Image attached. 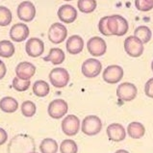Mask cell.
<instances>
[{
  "instance_id": "39",
  "label": "cell",
  "mask_w": 153,
  "mask_h": 153,
  "mask_svg": "<svg viewBox=\"0 0 153 153\" xmlns=\"http://www.w3.org/2000/svg\"><path fill=\"white\" fill-rule=\"evenodd\" d=\"M64 1H71V0H64Z\"/></svg>"
},
{
  "instance_id": "28",
  "label": "cell",
  "mask_w": 153,
  "mask_h": 153,
  "mask_svg": "<svg viewBox=\"0 0 153 153\" xmlns=\"http://www.w3.org/2000/svg\"><path fill=\"white\" fill-rule=\"evenodd\" d=\"M20 110L24 117H32L33 116H35V114L37 112V107L34 102L30 101V100H26V101L22 102V104H21Z\"/></svg>"
},
{
  "instance_id": "10",
  "label": "cell",
  "mask_w": 153,
  "mask_h": 153,
  "mask_svg": "<svg viewBox=\"0 0 153 153\" xmlns=\"http://www.w3.org/2000/svg\"><path fill=\"white\" fill-rule=\"evenodd\" d=\"M80 120L78 119V117L74 115H68L65 117L62 121V130L64 134L67 136L72 137L79 132L80 130Z\"/></svg>"
},
{
  "instance_id": "19",
  "label": "cell",
  "mask_w": 153,
  "mask_h": 153,
  "mask_svg": "<svg viewBox=\"0 0 153 153\" xmlns=\"http://www.w3.org/2000/svg\"><path fill=\"white\" fill-rule=\"evenodd\" d=\"M127 134L130 138L138 140L145 136L146 128L143 123L138 121H133L128 124L127 126Z\"/></svg>"
},
{
  "instance_id": "16",
  "label": "cell",
  "mask_w": 153,
  "mask_h": 153,
  "mask_svg": "<svg viewBox=\"0 0 153 153\" xmlns=\"http://www.w3.org/2000/svg\"><path fill=\"white\" fill-rule=\"evenodd\" d=\"M36 73V67L30 62H21L16 65V74L22 80H30Z\"/></svg>"
},
{
  "instance_id": "14",
  "label": "cell",
  "mask_w": 153,
  "mask_h": 153,
  "mask_svg": "<svg viewBox=\"0 0 153 153\" xmlns=\"http://www.w3.org/2000/svg\"><path fill=\"white\" fill-rule=\"evenodd\" d=\"M29 27L25 23H16L10 30V38L16 42H21L29 37Z\"/></svg>"
},
{
  "instance_id": "27",
  "label": "cell",
  "mask_w": 153,
  "mask_h": 153,
  "mask_svg": "<svg viewBox=\"0 0 153 153\" xmlns=\"http://www.w3.org/2000/svg\"><path fill=\"white\" fill-rule=\"evenodd\" d=\"M60 152L61 153H77L78 146L77 143L71 139L64 140L60 145Z\"/></svg>"
},
{
  "instance_id": "30",
  "label": "cell",
  "mask_w": 153,
  "mask_h": 153,
  "mask_svg": "<svg viewBox=\"0 0 153 153\" xmlns=\"http://www.w3.org/2000/svg\"><path fill=\"white\" fill-rule=\"evenodd\" d=\"M30 85H31L30 80H22L16 76L13 79L12 87L17 91H25L29 89Z\"/></svg>"
},
{
  "instance_id": "21",
  "label": "cell",
  "mask_w": 153,
  "mask_h": 153,
  "mask_svg": "<svg viewBox=\"0 0 153 153\" xmlns=\"http://www.w3.org/2000/svg\"><path fill=\"white\" fill-rule=\"evenodd\" d=\"M0 109L7 114L15 113L19 109V102L12 97H5L0 100Z\"/></svg>"
},
{
  "instance_id": "37",
  "label": "cell",
  "mask_w": 153,
  "mask_h": 153,
  "mask_svg": "<svg viewBox=\"0 0 153 153\" xmlns=\"http://www.w3.org/2000/svg\"><path fill=\"white\" fill-rule=\"evenodd\" d=\"M151 69H152V71H153V61H152V63H151Z\"/></svg>"
},
{
  "instance_id": "5",
  "label": "cell",
  "mask_w": 153,
  "mask_h": 153,
  "mask_svg": "<svg viewBox=\"0 0 153 153\" xmlns=\"http://www.w3.org/2000/svg\"><path fill=\"white\" fill-rule=\"evenodd\" d=\"M138 89L132 83L124 82L117 86V97L122 101L129 102L132 101L137 97Z\"/></svg>"
},
{
  "instance_id": "8",
  "label": "cell",
  "mask_w": 153,
  "mask_h": 153,
  "mask_svg": "<svg viewBox=\"0 0 153 153\" xmlns=\"http://www.w3.org/2000/svg\"><path fill=\"white\" fill-rule=\"evenodd\" d=\"M102 69V64L94 58L87 59L83 62L81 67V71L83 75L87 78H94L99 75Z\"/></svg>"
},
{
  "instance_id": "12",
  "label": "cell",
  "mask_w": 153,
  "mask_h": 153,
  "mask_svg": "<svg viewBox=\"0 0 153 153\" xmlns=\"http://www.w3.org/2000/svg\"><path fill=\"white\" fill-rule=\"evenodd\" d=\"M17 16L24 22H30L36 16V8L31 1H23L17 7Z\"/></svg>"
},
{
  "instance_id": "6",
  "label": "cell",
  "mask_w": 153,
  "mask_h": 153,
  "mask_svg": "<svg viewBox=\"0 0 153 153\" xmlns=\"http://www.w3.org/2000/svg\"><path fill=\"white\" fill-rule=\"evenodd\" d=\"M123 74H124L123 68H122L120 65H108V67L104 69L102 77H103V80L106 83L114 85V84L119 83L122 79Z\"/></svg>"
},
{
  "instance_id": "7",
  "label": "cell",
  "mask_w": 153,
  "mask_h": 153,
  "mask_svg": "<svg viewBox=\"0 0 153 153\" xmlns=\"http://www.w3.org/2000/svg\"><path fill=\"white\" fill-rule=\"evenodd\" d=\"M68 111V105L64 99H55L51 101L47 108V113L54 120L62 119Z\"/></svg>"
},
{
  "instance_id": "36",
  "label": "cell",
  "mask_w": 153,
  "mask_h": 153,
  "mask_svg": "<svg viewBox=\"0 0 153 153\" xmlns=\"http://www.w3.org/2000/svg\"><path fill=\"white\" fill-rule=\"evenodd\" d=\"M115 153H129L127 150H124V149H119V150H117Z\"/></svg>"
},
{
  "instance_id": "4",
  "label": "cell",
  "mask_w": 153,
  "mask_h": 153,
  "mask_svg": "<svg viewBox=\"0 0 153 153\" xmlns=\"http://www.w3.org/2000/svg\"><path fill=\"white\" fill-rule=\"evenodd\" d=\"M123 46L127 55L133 58H138L142 56L145 50L143 43L135 36H129L126 38Z\"/></svg>"
},
{
  "instance_id": "35",
  "label": "cell",
  "mask_w": 153,
  "mask_h": 153,
  "mask_svg": "<svg viewBox=\"0 0 153 153\" xmlns=\"http://www.w3.org/2000/svg\"><path fill=\"white\" fill-rule=\"evenodd\" d=\"M7 73V68L6 65L4 64L3 61L0 60V80H2L4 77H5Z\"/></svg>"
},
{
  "instance_id": "22",
  "label": "cell",
  "mask_w": 153,
  "mask_h": 153,
  "mask_svg": "<svg viewBox=\"0 0 153 153\" xmlns=\"http://www.w3.org/2000/svg\"><path fill=\"white\" fill-rule=\"evenodd\" d=\"M50 91V87L48 83L43 80H38L33 85V93L39 97H45Z\"/></svg>"
},
{
  "instance_id": "23",
  "label": "cell",
  "mask_w": 153,
  "mask_h": 153,
  "mask_svg": "<svg viewBox=\"0 0 153 153\" xmlns=\"http://www.w3.org/2000/svg\"><path fill=\"white\" fill-rule=\"evenodd\" d=\"M134 36L138 38L143 43H147L151 40L152 32L149 27H147L146 25L139 26L134 31Z\"/></svg>"
},
{
  "instance_id": "25",
  "label": "cell",
  "mask_w": 153,
  "mask_h": 153,
  "mask_svg": "<svg viewBox=\"0 0 153 153\" xmlns=\"http://www.w3.org/2000/svg\"><path fill=\"white\" fill-rule=\"evenodd\" d=\"M15 45L10 41L4 40L0 41V57L3 58H10L15 54Z\"/></svg>"
},
{
  "instance_id": "31",
  "label": "cell",
  "mask_w": 153,
  "mask_h": 153,
  "mask_svg": "<svg viewBox=\"0 0 153 153\" xmlns=\"http://www.w3.org/2000/svg\"><path fill=\"white\" fill-rule=\"evenodd\" d=\"M135 6L141 12H148L153 9V0H135Z\"/></svg>"
},
{
  "instance_id": "17",
  "label": "cell",
  "mask_w": 153,
  "mask_h": 153,
  "mask_svg": "<svg viewBox=\"0 0 153 153\" xmlns=\"http://www.w3.org/2000/svg\"><path fill=\"white\" fill-rule=\"evenodd\" d=\"M107 136L112 142H122L126 138V131L120 123H112L107 127Z\"/></svg>"
},
{
  "instance_id": "18",
  "label": "cell",
  "mask_w": 153,
  "mask_h": 153,
  "mask_svg": "<svg viewBox=\"0 0 153 153\" xmlns=\"http://www.w3.org/2000/svg\"><path fill=\"white\" fill-rule=\"evenodd\" d=\"M65 47H67V51L69 54H79L84 48V40L79 35H72L67 40Z\"/></svg>"
},
{
  "instance_id": "1",
  "label": "cell",
  "mask_w": 153,
  "mask_h": 153,
  "mask_svg": "<svg viewBox=\"0 0 153 153\" xmlns=\"http://www.w3.org/2000/svg\"><path fill=\"white\" fill-rule=\"evenodd\" d=\"M108 29L112 36L122 37L128 32L129 25L122 16L113 15L108 16Z\"/></svg>"
},
{
  "instance_id": "38",
  "label": "cell",
  "mask_w": 153,
  "mask_h": 153,
  "mask_svg": "<svg viewBox=\"0 0 153 153\" xmlns=\"http://www.w3.org/2000/svg\"><path fill=\"white\" fill-rule=\"evenodd\" d=\"M29 153H38V152H36V151H31V152H29Z\"/></svg>"
},
{
  "instance_id": "29",
  "label": "cell",
  "mask_w": 153,
  "mask_h": 153,
  "mask_svg": "<svg viewBox=\"0 0 153 153\" xmlns=\"http://www.w3.org/2000/svg\"><path fill=\"white\" fill-rule=\"evenodd\" d=\"M13 16L9 8L0 6V26H8L12 22Z\"/></svg>"
},
{
  "instance_id": "20",
  "label": "cell",
  "mask_w": 153,
  "mask_h": 153,
  "mask_svg": "<svg viewBox=\"0 0 153 153\" xmlns=\"http://www.w3.org/2000/svg\"><path fill=\"white\" fill-rule=\"evenodd\" d=\"M65 59V52L61 48H58V47L51 48L48 55L43 58L45 62H51L53 65H61L62 63H64Z\"/></svg>"
},
{
  "instance_id": "34",
  "label": "cell",
  "mask_w": 153,
  "mask_h": 153,
  "mask_svg": "<svg viewBox=\"0 0 153 153\" xmlns=\"http://www.w3.org/2000/svg\"><path fill=\"white\" fill-rule=\"evenodd\" d=\"M7 139H8L7 132L3 128L0 127V146H3L7 142Z\"/></svg>"
},
{
  "instance_id": "32",
  "label": "cell",
  "mask_w": 153,
  "mask_h": 153,
  "mask_svg": "<svg viewBox=\"0 0 153 153\" xmlns=\"http://www.w3.org/2000/svg\"><path fill=\"white\" fill-rule=\"evenodd\" d=\"M108 16H103L101 19L99 20L98 22V30L99 32L101 33L102 35H104V36L106 37H109V36H112L110 31H109L108 29Z\"/></svg>"
},
{
  "instance_id": "2",
  "label": "cell",
  "mask_w": 153,
  "mask_h": 153,
  "mask_svg": "<svg viewBox=\"0 0 153 153\" xmlns=\"http://www.w3.org/2000/svg\"><path fill=\"white\" fill-rule=\"evenodd\" d=\"M102 129L101 120L97 116H87L82 121L81 131L87 136H95Z\"/></svg>"
},
{
  "instance_id": "33",
  "label": "cell",
  "mask_w": 153,
  "mask_h": 153,
  "mask_svg": "<svg viewBox=\"0 0 153 153\" xmlns=\"http://www.w3.org/2000/svg\"><path fill=\"white\" fill-rule=\"evenodd\" d=\"M145 93L147 97L153 98V77L150 78L149 80H147V82L146 83Z\"/></svg>"
},
{
  "instance_id": "26",
  "label": "cell",
  "mask_w": 153,
  "mask_h": 153,
  "mask_svg": "<svg viewBox=\"0 0 153 153\" xmlns=\"http://www.w3.org/2000/svg\"><path fill=\"white\" fill-rule=\"evenodd\" d=\"M77 6L79 11L84 14H91L97 7V0H78Z\"/></svg>"
},
{
  "instance_id": "11",
  "label": "cell",
  "mask_w": 153,
  "mask_h": 153,
  "mask_svg": "<svg viewBox=\"0 0 153 153\" xmlns=\"http://www.w3.org/2000/svg\"><path fill=\"white\" fill-rule=\"evenodd\" d=\"M87 48L91 55L94 57L103 56L107 51V45L102 38L100 37H93L89 39L87 42Z\"/></svg>"
},
{
  "instance_id": "9",
  "label": "cell",
  "mask_w": 153,
  "mask_h": 153,
  "mask_svg": "<svg viewBox=\"0 0 153 153\" xmlns=\"http://www.w3.org/2000/svg\"><path fill=\"white\" fill-rule=\"evenodd\" d=\"M68 37V29L62 23L55 22L53 23L48 30V40L55 45H59V43L65 41Z\"/></svg>"
},
{
  "instance_id": "3",
  "label": "cell",
  "mask_w": 153,
  "mask_h": 153,
  "mask_svg": "<svg viewBox=\"0 0 153 153\" xmlns=\"http://www.w3.org/2000/svg\"><path fill=\"white\" fill-rule=\"evenodd\" d=\"M49 80L51 85H53L55 88L62 89L65 88L68 84L69 79V73L65 68H53L49 73Z\"/></svg>"
},
{
  "instance_id": "24",
  "label": "cell",
  "mask_w": 153,
  "mask_h": 153,
  "mask_svg": "<svg viewBox=\"0 0 153 153\" xmlns=\"http://www.w3.org/2000/svg\"><path fill=\"white\" fill-rule=\"evenodd\" d=\"M58 148V143L54 139L51 138L43 139L40 145V150L42 153H57Z\"/></svg>"
},
{
  "instance_id": "15",
  "label": "cell",
  "mask_w": 153,
  "mask_h": 153,
  "mask_svg": "<svg viewBox=\"0 0 153 153\" xmlns=\"http://www.w3.org/2000/svg\"><path fill=\"white\" fill-rule=\"evenodd\" d=\"M57 15H58L59 19L64 23H72L77 19L76 9L71 5H68V4H65V5L61 6Z\"/></svg>"
},
{
  "instance_id": "13",
  "label": "cell",
  "mask_w": 153,
  "mask_h": 153,
  "mask_svg": "<svg viewBox=\"0 0 153 153\" xmlns=\"http://www.w3.org/2000/svg\"><path fill=\"white\" fill-rule=\"evenodd\" d=\"M25 50L30 57L37 58L42 56L45 52V43L39 38H31L26 42Z\"/></svg>"
}]
</instances>
